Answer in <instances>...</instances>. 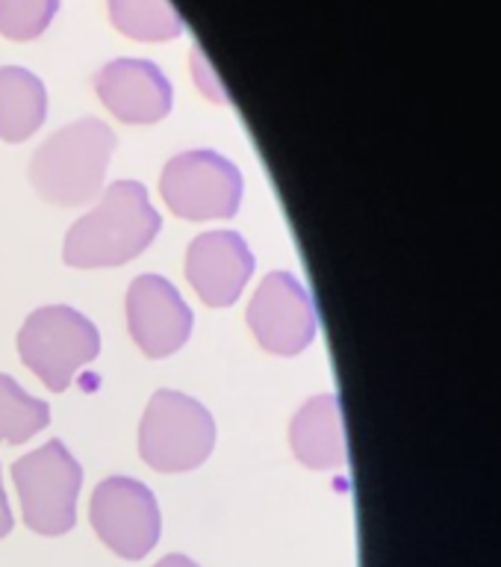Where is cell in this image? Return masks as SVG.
Returning <instances> with one entry per match:
<instances>
[{
	"label": "cell",
	"instance_id": "6da1fadb",
	"mask_svg": "<svg viewBox=\"0 0 501 567\" xmlns=\"http://www.w3.org/2000/svg\"><path fill=\"white\" fill-rule=\"evenodd\" d=\"M163 228L139 181H115L104 202L69 228L62 257L74 269H106L136 260Z\"/></svg>",
	"mask_w": 501,
	"mask_h": 567
},
{
	"label": "cell",
	"instance_id": "4fadbf2b",
	"mask_svg": "<svg viewBox=\"0 0 501 567\" xmlns=\"http://www.w3.org/2000/svg\"><path fill=\"white\" fill-rule=\"evenodd\" d=\"M48 92L33 71L21 65L0 69V140L24 142L44 124Z\"/></svg>",
	"mask_w": 501,
	"mask_h": 567
},
{
	"label": "cell",
	"instance_id": "ac0fdd59",
	"mask_svg": "<svg viewBox=\"0 0 501 567\" xmlns=\"http://www.w3.org/2000/svg\"><path fill=\"white\" fill-rule=\"evenodd\" d=\"M154 567H198V565H195L192 558H186V556H166V558H159Z\"/></svg>",
	"mask_w": 501,
	"mask_h": 567
},
{
	"label": "cell",
	"instance_id": "7a4b0ae2",
	"mask_svg": "<svg viewBox=\"0 0 501 567\" xmlns=\"http://www.w3.org/2000/svg\"><path fill=\"white\" fill-rule=\"evenodd\" d=\"M115 133L97 118L65 124L35 148L30 159V184L44 202L77 207L92 202L104 186Z\"/></svg>",
	"mask_w": 501,
	"mask_h": 567
},
{
	"label": "cell",
	"instance_id": "5bb4252c",
	"mask_svg": "<svg viewBox=\"0 0 501 567\" xmlns=\"http://www.w3.org/2000/svg\"><path fill=\"white\" fill-rule=\"evenodd\" d=\"M109 21L136 42H168L184 33V18L171 0H106Z\"/></svg>",
	"mask_w": 501,
	"mask_h": 567
},
{
	"label": "cell",
	"instance_id": "8fae6325",
	"mask_svg": "<svg viewBox=\"0 0 501 567\" xmlns=\"http://www.w3.org/2000/svg\"><path fill=\"white\" fill-rule=\"evenodd\" d=\"M95 92L124 124H157L175 104V89L157 62L113 60L97 71Z\"/></svg>",
	"mask_w": 501,
	"mask_h": 567
},
{
	"label": "cell",
	"instance_id": "9c48e42d",
	"mask_svg": "<svg viewBox=\"0 0 501 567\" xmlns=\"http://www.w3.org/2000/svg\"><path fill=\"white\" fill-rule=\"evenodd\" d=\"M195 326L192 308L163 275H139L127 290V328L142 352L159 361L189 340Z\"/></svg>",
	"mask_w": 501,
	"mask_h": 567
},
{
	"label": "cell",
	"instance_id": "277c9868",
	"mask_svg": "<svg viewBox=\"0 0 501 567\" xmlns=\"http://www.w3.org/2000/svg\"><path fill=\"white\" fill-rule=\"evenodd\" d=\"M18 354L53 393L69 390L74 372L101 354V334L80 310L48 305L33 310L18 331Z\"/></svg>",
	"mask_w": 501,
	"mask_h": 567
},
{
	"label": "cell",
	"instance_id": "9a60e30c",
	"mask_svg": "<svg viewBox=\"0 0 501 567\" xmlns=\"http://www.w3.org/2000/svg\"><path fill=\"white\" fill-rule=\"evenodd\" d=\"M51 423V408L0 372V443H27Z\"/></svg>",
	"mask_w": 501,
	"mask_h": 567
},
{
	"label": "cell",
	"instance_id": "e0dca14e",
	"mask_svg": "<svg viewBox=\"0 0 501 567\" xmlns=\"http://www.w3.org/2000/svg\"><path fill=\"white\" fill-rule=\"evenodd\" d=\"M12 508H9V499H7V491H3V482H0V538H7L9 532H12Z\"/></svg>",
	"mask_w": 501,
	"mask_h": 567
},
{
	"label": "cell",
	"instance_id": "ba28073f",
	"mask_svg": "<svg viewBox=\"0 0 501 567\" xmlns=\"http://www.w3.org/2000/svg\"><path fill=\"white\" fill-rule=\"evenodd\" d=\"M248 328L269 354L304 352L316 340V305L290 272H269L248 305Z\"/></svg>",
	"mask_w": 501,
	"mask_h": 567
},
{
	"label": "cell",
	"instance_id": "30bf717a",
	"mask_svg": "<svg viewBox=\"0 0 501 567\" xmlns=\"http://www.w3.org/2000/svg\"><path fill=\"white\" fill-rule=\"evenodd\" d=\"M254 275V255L237 230H210L186 248V278L210 308H230Z\"/></svg>",
	"mask_w": 501,
	"mask_h": 567
},
{
	"label": "cell",
	"instance_id": "52a82bcc",
	"mask_svg": "<svg viewBox=\"0 0 501 567\" xmlns=\"http://www.w3.org/2000/svg\"><path fill=\"white\" fill-rule=\"evenodd\" d=\"M88 520L97 538L115 556L139 561L157 547L159 505L148 485L131 476H109L95 487L88 503Z\"/></svg>",
	"mask_w": 501,
	"mask_h": 567
},
{
	"label": "cell",
	"instance_id": "3957f363",
	"mask_svg": "<svg viewBox=\"0 0 501 567\" xmlns=\"http://www.w3.org/2000/svg\"><path fill=\"white\" fill-rule=\"evenodd\" d=\"M216 423L198 399L157 390L139 423V455L157 473H189L210 458Z\"/></svg>",
	"mask_w": 501,
	"mask_h": 567
},
{
	"label": "cell",
	"instance_id": "8992f818",
	"mask_svg": "<svg viewBox=\"0 0 501 567\" xmlns=\"http://www.w3.org/2000/svg\"><path fill=\"white\" fill-rule=\"evenodd\" d=\"M246 181L228 157L216 151H184L166 163L159 195L177 219L210 221L237 216Z\"/></svg>",
	"mask_w": 501,
	"mask_h": 567
},
{
	"label": "cell",
	"instance_id": "7c38bea8",
	"mask_svg": "<svg viewBox=\"0 0 501 567\" xmlns=\"http://www.w3.org/2000/svg\"><path fill=\"white\" fill-rule=\"evenodd\" d=\"M290 443L295 458L310 470H336L348 461L340 399L313 396L292 416Z\"/></svg>",
	"mask_w": 501,
	"mask_h": 567
},
{
	"label": "cell",
	"instance_id": "5b68a950",
	"mask_svg": "<svg viewBox=\"0 0 501 567\" xmlns=\"http://www.w3.org/2000/svg\"><path fill=\"white\" fill-rule=\"evenodd\" d=\"M24 523L39 535H65L77 520L83 467L62 441H48L12 464Z\"/></svg>",
	"mask_w": 501,
	"mask_h": 567
},
{
	"label": "cell",
	"instance_id": "2e32d148",
	"mask_svg": "<svg viewBox=\"0 0 501 567\" xmlns=\"http://www.w3.org/2000/svg\"><path fill=\"white\" fill-rule=\"evenodd\" d=\"M60 0H0V35L12 42H30L51 27Z\"/></svg>",
	"mask_w": 501,
	"mask_h": 567
}]
</instances>
